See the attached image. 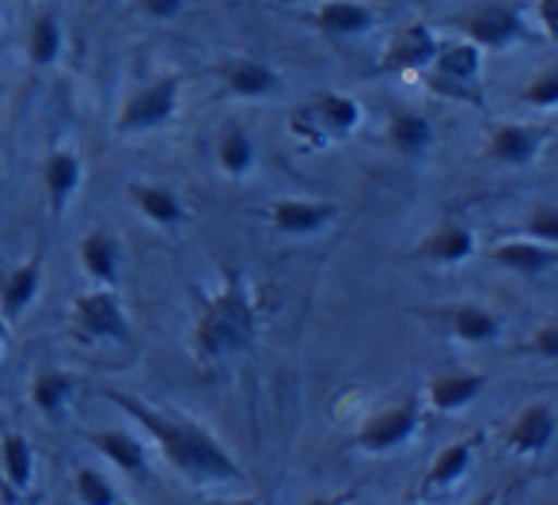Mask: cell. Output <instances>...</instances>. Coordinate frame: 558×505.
I'll return each mask as SVG.
<instances>
[{"label": "cell", "mask_w": 558, "mask_h": 505, "mask_svg": "<svg viewBox=\"0 0 558 505\" xmlns=\"http://www.w3.org/2000/svg\"><path fill=\"white\" fill-rule=\"evenodd\" d=\"M225 92L235 99H274L281 92V73L258 58H232L217 69Z\"/></svg>", "instance_id": "cell-17"}, {"label": "cell", "mask_w": 558, "mask_h": 505, "mask_svg": "<svg viewBox=\"0 0 558 505\" xmlns=\"http://www.w3.org/2000/svg\"><path fill=\"white\" fill-rule=\"evenodd\" d=\"M4 342H8V320L0 315V353H4Z\"/></svg>", "instance_id": "cell-39"}, {"label": "cell", "mask_w": 558, "mask_h": 505, "mask_svg": "<svg viewBox=\"0 0 558 505\" xmlns=\"http://www.w3.org/2000/svg\"><path fill=\"white\" fill-rule=\"evenodd\" d=\"M258 335V308L251 297V281L243 274H228L225 286L209 297L198 323L191 330V346L198 361H225L251 350Z\"/></svg>", "instance_id": "cell-2"}, {"label": "cell", "mask_w": 558, "mask_h": 505, "mask_svg": "<svg viewBox=\"0 0 558 505\" xmlns=\"http://www.w3.org/2000/svg\"><path fill=\"white\" fill-rule=\"evenodd\" d=\"M486 392V373H471V369H460V373H441L426 384L422 392V404L434 407L437 414H460L475 404Z\"/></svg>", "instance_id": "cell-19"}, {"label": "cell", "mask_w": 558, "mask_h": 505, "mask_svg": "<svg viewBox=\"0 0 558 505\" xmlns=\"http://www.w3.org/2000/svg\"><path fill=\"white\" fill-rule=\"evenodd\" d=\"M73 335L81 342H130L125 304L111 286H92L73 301Z\"/></svg>", "instance_id": "cell-7"}, {"label": "cell", "mask_w": 558, "mask_h": 505, "mask_svg": "<svg viewBox=\"0 0 558 505\" xmlns=\"http://www.w3.org/2000/svg\"><path fill=\"white\" fill-rule=\"evenodd\" d=\"M130 202L156 228H179L186 220L183 199L163 183H130Z\"/></svg>", "instance_id": "cell-25"}, {"label": "cell", "mask_w": 558, "mask_h": 505, "mask_svg": "<svg viewBox=\"0 0 558 505\" xmlns=\"http://www.w3.org/2000/svg\"><path fill=\"white\" fill-rule=\"evenodd\" d=\"M452 27L460 31L468 43H475L483 53L490 50H509V46L532 38L529 20H524L521 8L513 4H486V8H471L468 15H456Z\"/></svg>", "instance_id": "cell-8"}, {"label": "cell", "mask_w": 558, "mask_h": 505, "mask_svg": "<svg viewBox=\"0 0 558 505\" xmlns=\"http://www.w3.org/2000/svg\"><path fill=\"white\" fill-rule=\"evenodd\" d=\"M137 4H141V12H145L148 20L168 23V20H179V15H183L186 0H137Z\"/></svg>", "instance_id": "cell-34"}, {"label": "cell", "mask_w": 558, "mask_h": 505, "mask_svg": "<svg viewBox=\"0 0 558 505\" xmlns=\"http://www.w3.org/2000/svg\"><path fill=\"white\" fill-rule=\"evenodd\" d=\"M73 396H76V376L65 373V369H46V373H38L35 384H31V404L43 410L46 418L65 414Z\"/></svg>", "instance_id": "cell-27"}, {"label": "cell", "mask_w": 558, "mask_h": 505, "mask_svg": "<svg viewBox=\"0 0 558 505\" xmlns=\"http://www.w3.org/2000/svg\"><path fill=\"white\" fill-rule=\"evenodd\" d=\"M88 441L114 464L118 471H122V476L141 479V483L148 479V448L133 430H114V425H107V430L92 433Z\"/></svg>", "instance_id": "cell-23"}, {"label": "cell", "mask_w": 558, "mask_h": 505, "mask_svg": "<svg viewBox=\"0 0 558 505\" xmlns=\"http://www.w3.org/2000/svg\"><path fill=\"white\" fill-rule=\"evenodd\" d=\"M65 53V27L58 15H38L27 31V61L35 69H53Z\"/></svg>", "instance_id": "cell-28"}, {"label": "cell", "mask_w": 558, "mask_h": 505, "mask_svg": "<svg viewBox=\"0 0 558 505\" xmlns=\"http://www.w3.org/2000/svg\"><path fill=\"white\" fill-rule=\"evenodd\" d=\"M73 491H76V498H81V505H114L118 502L114 483L99 468H81V471H76Z\"/></svg>", "instance_id": "cell-30"}, {"label": "cell", "mask_w": 558, "mask_h": 505, "mask_svg": "<svg viewBox=\"0 0 558 505\" xmlns=\"http://www.w3.org/2000/svg\"><path fill=\"white\" fill-rule=\"evenodd\" d=\"M524 236L536 243L558 248V205H536V209L524 217Z\"/></svg>", "instance_id": "cell-32"}, {"label": "cell", "mask_w": 558, "mask_h": 505, "mask_svg": "<svg viewBox=\"0 0 558 505\" xmlns=\"http://www.w3.org/2000/svg\"><path fill=\"white\" fill-rule=\"evenodd\" d=\"M179 99H183V76L168 73V76H156V81L141 84L130 99L122 103L114 118V130L122 137H141V133H153L163 130V125L175 118Z\"/></svg>", "instance_id": "cell-5"}, {"label": "cell", "mask_w": 558, "mask_h": 505, "mask_svg": "<svg viewBox=\"0 0 558 505\" xmlns=\"http://www.w3.org/2000/svg\"><path fill=\"white\" fill-rule=\"evenodd\" d=\"M308 23L331 38H353V35H368L380 23V15L365 0H319L308 12Z\"/></svg>", "instance_id": "cell-16"}, {"label": "cell", "mask_w": 558, "mask_h": 505, "mask_svg": "<svg viewBox=\"0 0 558 505\" xmlns=\"http://www.w3.org/2000/svg\"><path fill=\"white\" fill-rule=\"evenodd\" d=\"M471 505H498V491H486V494H478Z\"/></svg>", "instance_id": "cell-37"}, {"label": "cell", "mask_w": 558, "mask_h": 505, "mask_svg": "<svg viewBox=\"0 0 558 505\" xmlns=\"http://www.w3.org/2000/svg\"><path fill=\"white\" fill-rule=\"evenodd\" d=\"M437 50H441V38L429 23H407L396 35L388 38L380 53V73L384 76H411V73H426L434 65Z\"/></svg>", "instance_id": "cell-10"}, {"label": "cell", "mask_w": 558, "mask_h": 505, "mask_svg": "<svg viewBox=\"0 0 558 505\" xmlns=\"http://www.w3.org/2000/svg\"><path fill=\"white\" fill-rule=\"evenodd\" d=\"M81 255V270L92 286H118V274H122V240L111 228H92L88 236L76 248Z\"/></svg>", "instance_id": "cell-18"}, {"label": "cell", "mask_w": 558, "mask_h": 505, "mask_svg": "<svg viewBox=\"0 0 558 505\" xmlns=\"http://www.w3.org/2000/svg\"><path fill=\"white\" fill-rule=\"evenodd\" d=\"M558 433V410L547 399H536V404L521 407V414L509 422L506 430V448L513 456H539L551 448Z\"/></svg>", "instance_id": "cell-13"}, {"label": "cell", "mask_w": 558, "mask_h": 505, "mask_svg": "<svg viewBox=\"0 0 558 505\" xmlns=\"http://www.w3.org/2000/svg\"><path fill=\"white\" fill-rule=\"evenodd\" d=\"M107 399L122 407L125 414L156 441L163 460H168L179 476L191 479V483H198V486H243L247 483V476H243V468L235 464V456L228 453L202 422L183 418V414H171V410H160V407H148V404H141L137 396H125V392H107Z\"/></svg>", "instance_id": "cell-1"}, {"label": "cell", "mask_w": 558, "mask_h": 505, "mask_svg": "<svg viewBox=\"0 0 558 505\" xmlns=\"http://www.w3.org/2000/svg\"><path fill=\"white\" fill-rule=\"evenodd\" d=\"M422 396H407L399 404L376 410L361 422V430L353 433V448L357 453H368V456H388V453H399L414 433L422 430Z\"/></svg>", "instance_id": "cell-6"}, {"label": "cell", "mask_w": 558, "mask_h": 505, "mask_svg": "<svg viewBox=\"0 0 558 505\" xmlns=\"http://www.w3.org/2000/svg\"><path fill=\"white\" fill-rule=\"evenodd\" d=\"M365 122V110L361 99L350 92H316L308 103L293 110L289 118V130L296 133V141H304L308 148H324L331 141H345L350 133H357V125Z\"/></svg>", "instance_id": "cell-3"}, {"label": "cell", "mask_w": 558, "mask_h": 505, "mask_svg": "<svg viewBox=\"0 0 558 505\" xmlns=\"http://www.w3.org/2000/svg\"><path fill=\"white\" fill-rule=\"evenodd\" d=\"M407 505H426V502H407Z\"/></svg>", "instance_id": "cell-41"}, {"label": "cell", "mask_w": 558, "mask_h": 505, "mask_svg": "<svg viewBox=\"0 0 558 505\" xmlns=\"http://www.w3.org/2000/svg\"><path fill=\"white\" fill-rule=\"evenodd\" d=\"M0 476L12 491H31L35 483V448L27 445L23 433H8L4 445H0Z\"/></svg>", "instance_id": "cell-29"}, {"label": "cell", "mask_w": 558, "mask_h": 505, "mask_svg": "<svg viewBox=\"0 0 558 505\" xmlns=\"http://www.w3.org/2000/svg\"><path fill=\"white\" fill-rule=\"evenodd\" d=\"M524 353H532V358H539V361H558V320L544 323V327L524 342Z\"/></svg>", "instance_id": "cell-33"}, {"label": "cell", "mask_w": 558, "mask_h": 505, "mask_svg": "<svg viewBox=\"0 0 558 505\" xmlns=\"http://www.w3.org/2000/svg\"><path fill=\"white\" fill-rule=\"evenodd\" d=\"M217 164H221V171L228 179H247L258 164L255 137H251L243 125H228L221 133V141H217Z\"/></svg>", "instance_id": "cell-26"}, {"label": "cell", "mask_w": 558, "mask_h": 505, "mask_svg": "<svg viewBox=\"0 0 558 505\" xmlns=\"http://www.w3.org/2000/svg\"><path fill=\"white\" fill-rule=\"evenodd\" d=\"M214 505H263V502L251 498V494H247V498H225V502H214Z\"/></svg>", "instance_id": "cell-38"}, {"label": "cell", "mask_w": 558, "mask_h": 505, "mask_svg": "<svg viewBox=\"0 0 558 505\" xmlns=\"http://www.w3.org/2000/svg\"><path fill=\"white\" fill-rule=\"evenodd\" d=\"M434 141H437V130L422 110H396L388 122V145L396 148L403 160H426L434 153Z\"/></svg>", "instance_id": "cell-24"}, {"label": "cell", "mask_w": 558, "mask_h": 505, "mask_svg": "<svg viewBox=\"0 0 558 505\" xmlns=\"http://www.w3.org/2000/svg\"><path fill=\"white\" fill-rule=\"evenodd\" d=\"M478 441H483L478 433L475 437H460V441H452V445H445L441 453L429 460L426 479H422V486H418V502L437 498V494H448L463 476H468L471 464H475Z\"/></svg>", "instance_id": "cell-15"}, {"label": "cell", "mask_w": 558, "mask_h": 505, "mask_svg": "<svg viewBox=\"0 0 558 505\" xmlns=\"http://www.w3.org/2000/svg\"><path fill=\"white\" fill-rule=\"evenodd\" d=\"M81 183H84V160L76 156V148L58 145L43 164V187L53 217H65L69 205L81 194Z\"/></svg>", "instance_id": "cell-14"}, {"label": "cell", "mask_w": 558, "mask_h": 505, "mask_svg": "<svg viewBox=\"0 0 558 505\" xmlns=\"http://www.w3.org/2000/svg\"><path fill=\"white\" fill-rule=\"evenodd\" d=\"M536 20L539 31L558 46V0H536Z\"/></svg>", "instance_id": "cell-35"}, {"label": "cell", "mask_w": 558, "mask_h": 505, "mask_svg": "<svg viewBox=\"0 0 558 505\" xmlns=\"http://www.w3.org/2000/svg\"><path fill=\"white\" fill-rule=\"evenodd\" d=\"M418 315L434 330H441L445 338H456V342H463V346H490L506 335L498 312H490V308H483V304H471V301L422 308Z\"/></svg>", "instance_id": "cell-9"}, {"label": "cell", "mask_w": 558, "mask_h": 505, "mask_svg": "<svg viewBox=\"0 0 558 505\" xmlns=\"http://www.w3.org/2000/svg\"><path fill=\"white\" fill-rule=\"evenodd\" d=\"M266 220H270L274 232L281 236H319L338 220V205L324 202V199H278L266 209Z\"/></svg>", "instance_id": "cell-12"}, {"label": "cell", "mask_w": 558, "mask_h": 505, "mask_svg": "<svg viewBox=\"0 0 558 505\" xmlns=\"http://www.w3.org/2000/svg\"><path fill=\"white\" fill-rule=\"evenodd\" d=\"M357 494L353 491H338V494H316V498H308L304 505H350Z\"/></svg>", "instance_id": "cell-36"}, {"label": "cell", "mask_w": 558, "mask_h": 505, "mask_svg": "<svg viewBox=\"0 0 558 505\" xmlns=\"http://www.w3.org/2000/svg\"><path fill=\"white\" fill-rule=\"evenodd\" d=\"M43 281H46V258H43V251H35L27 263H20L4 278V289H0V315H4L8 323L20 320V315L38 301Z\"/></svg>", "instance_id": "cell-22"}, {"label": "cell", "mask_w": 558, "mask_h": 505, "mask_svg": "<svg viewBox=\"0 0 558 505\" xmlns=\"http://www.w3.org/2000/svg\"><path fill=\"white\" fill-rule=\"evenodd\" d=\"M475 251H478L475 232H471L468 225H460V220H445L441 228H434V232L418 243L414 255L429 266H463Z\"/></svg>", "instance_id": "cell-20"}, {"label": "cell", "mask_w": 558, "mask_h": 505, "mask_svg": "<svg viewBox=\"0 0 558 505\" xmlns=\"http://www.w3.org/2000/svg\"><path fill=\"white\" fill-rule=\"evenodd\" d=\"M490 258H494V266H501V270H513V274H521V278H539V274H547L558 266V248H551V243H536V240H529V236H517V240L494 243Z\"/></svg>", "instance_id": "cell-21"}, {"label": "cell", "mask_w": 558, "mask_h": 505, "mask_svg": "<svg viewBox=\"0 0 558 505\" xmlns=\"http://www.w3.org/2000/svg\"><path fill=\"white\" fill-rule=\"evenodd\" d=\"M547 130L532 122H498L486 130V160L498 168H529L544 156Z\"/></svg>", "instance_id": "cell-11"}, {"label": "cell", "mask_w": 558, "mask_h": 505, "mask_svg": "<svg viewBox=\"0 0 558 505\" xmlns=\"http://www.w3.org/2000/svg\"><path fill=\"white\" fill-rule=\"evenodd\" d=\"M114 505H133V502H125V498H118V502H114Z\"/></svg>", "instance_id": "cell-40"}, {"label": "cell", "mask_w": 558, "mask_h": 505, "mask_svg": "<svg viewBox=\"0 0 558 505\" xmlns=\"http://www.w3.org/2000/svg\"><path fill=\"white\" fill-rule=\"evenodd\" d=\"M521 103H529L532 110H555L558 107V65H547L524 84Z\"/></svg>", "instance_id": "cell-31"}, {"label": "cell", "mask_w": 558, "mask_h": 505, "mask_svg": "<svg viewBox=\"0 0 558 505\" xmlns=\"http://www.w3.org/2000/svg\"><path fill=\"white\" fill-rule=\"evenodd\" d=\"M483 65L486 53L468 38H456V43H441L434 65L422 76H426L429 92H437V96L483 107Z\"/></svg>", "instance_id": "cell-4"}]
</instances>
